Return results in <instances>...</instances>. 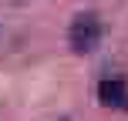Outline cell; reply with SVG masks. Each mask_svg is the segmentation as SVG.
Segmentation results:
<instances>
[{
	"label": "cell",
	"instance_id": "cell-1",
	"mask_svg": "<svg viewBox=\"0 0 128 121\" xmlns=\"http://www.w3.org/2000/svg\"><path fill=\"white\" fill-rule=\"evenodd\" d=\"M101 40V24H98L94 13H78L68 27V44L74 54H91Z\"/></svg>",
	"mask_w": 128,
	"mask_h": 121
},
{
	"label": "cell",
	"instance_id": "cell-2",
	"mask_svg": "<svg viewBox=\"0 0 128 121\" xmlns=\"http://www.w3.org/2000/svg\"><path fill=\"white\" fill-rule=\"evenodd\" d=\"M98 101L104 108H118V111H128V88L122 77H104L98 84Z\"/></svg>",
	"mask_w": 128,
	"mask_h": 121
}]
</instances>
